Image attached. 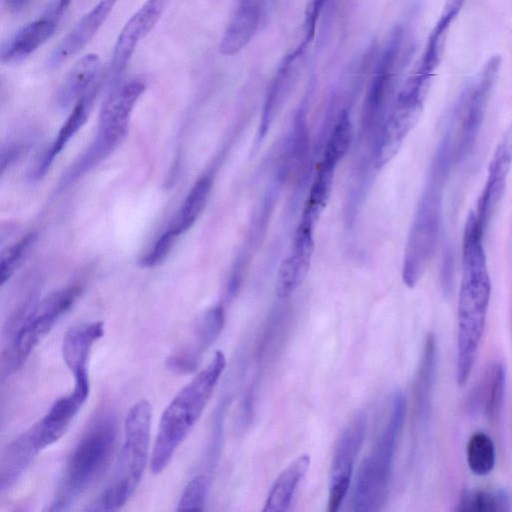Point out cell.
Listing matches in <instances>:
<instances>
[{
    "mask_svg": "<svg viewBox=\"0 0 512 512\" xmlns=\"http://www.w3.org/2000/svg\"><path fill=\"white\" fill-rule=\"evenodd\" d=\"M500 66L497 55L487 60L451 107L412 222L414 228L426 235L440 236L446 186L477 141Z\"/></svg>",
    "mask_w": 512,
    "mask_h": 512,
    "instance_id": "6da1fadb",
    "label": "cell"
},
{
    "mask_svg": "<svg viewBox=\"0 0 512 512\" xmlns=\"http://www.w3.org/2000/svg\"><path fill=\"white\" fill-rule=\"evenodd\" d=\"M485 235L464 228L462 239V279L457 307L456 379L467 383L484 333L491 281L484 248Z\"/></svg>",
    "mask_w": 512,
    "mask_h": 512,
    "instance_id": "7a4b0ae2",
    "label": "cell"
},
{
    "mask_svg": "<svg viewBox=\"0 0 512 512\" xmlns=\"http://www.w3.org/2000/svg\"><path fill=\"white\" fill-rule=\"evenodd\" d=\"M226 358L216 351L209 364L186 384L164 410L155 438L151 470L161 473L201 417L225 369Z\"/></svg>",
    "mask_w": 512,
    "mask_h": 512,
    "instance_id": "3957f363",
    "label": "cell"
},
{
    "mask_svg": "<svg viewBox=\"0 0 512 512\" xmlns=\"http://www.w3.org/2000/svg\"><path fill=\"white\" fill-rule=\"evenodd\" d=\"M117 421L112 412L99 413L73 448L49 511H65L101 478L116 445Z\"/></svg>",
    "mask_w": 512,
    "mask_h": 512,
    "instance_id": "277c9868",
    "label": "cell"
},
{
    "mask_svg": "<svg viewBox=\"0 0 512 512\" xmlns=\"http://www.w3.org/2000/svg\"><path fill=\"white\" fill-rule=\"evenodd\" d=\"M152 408L143 399L135 403L124 422V442L114 473L89 511H117L123 507L139 486L150 445Z\"/></svg>",
    "mask_w": 512,
    "mask_h": 512,
    "instance_id": "5b68a950",
    "label": "cell"
},
{
    "mask_svg": "<svg viewBox=\"0 0 512 512\" xmlns=\"http://www.w3.org/2000/svg\"><path fill=\"white\" fill-rule=\"evenodd\" d=\"M405 408L404 395L401 391L395 392L389 419L357 473L350 502L351 511L377 512L384 505Z\"/></svg>",
    "mask_w": 512,
    "mask_h": 512,
    "instance_id": "8992f818",
    "label": "cell"
},
{
    "mask_svg": "<svg viewBox=\"0 0 512 512\" xmlns=\"http://www.w3.org/2000/svg\"><path fill=\"white\" fill-rule=\"evenodd\" d=\"M82 287L71 285L47 295L27 310L6 330L12 333L3 354V373L20 368L38 343L52 330L57 321L71 309Z\"/></svg>",
    "mask_w": 512,
    "mask_h": 512,
    "instance_id": "52a82bcc",
    "label": "cell"
},
{
    "mask_svg": "<svg viewBox=\"0 0 512 512\" xmlns=\"http://www.w3.org/2000/svg\"><path fill=\"white\" fill-rule=\"evenodd\" d=\"M145 87L142 80L132 79L111 92L99 115L96 138L81 156L85 166L92 169L117 148L127 133L131 113Z\"/></svg>",
    "mask_w": 512,
    "mask_h": 512,
    "instance_id": "ba28073f",
    "label": "cell"
},
{
    "mask_svg": "<svg viewBox=\"0 0 512 512\" xmlns=\"http://www.w3.org/2000/svg\"><path fill=\"white\" fill-rule=\"evenodd\" d=\"M403 31L397 29L379 62L367 91L362 112V133L374 139V148L391 110Z\"/></svg>",
    "mask_w": 512,
    "mask_h": 512,
    "instance_id": "9c48e42d",
    "label": "cell"
},
{
    "mask_svg": "<svg viewBox=\"0 0 512 512\" xmlns=\"http://www.w3.org/2000/svg\"><path fill=\"white\" fill-rule=\"evenodd\" d=\"M365 431V417L358 414L345 426L337 441L330 470L328 512H336L346 496Z\"/></svg>",
    "mask_w": 512,
    "mask_h": 512,
    "instance_id": "30bf717a",
    "label": "cell"
},
{
    "mask_svg": "<svg viewBox=\"0 0 512 512\" xmlns=\"http://www.w3.org/2000/svg\"><path fill=\"white\" fill-rule=\"evenodd\" d=\"M314 226L313 222L300 218L292 249L282 260L276 275L275 292L280 299L290 297L309 272L315 247Z\"/></svg>",
    "mask_w": 512,
    "mask_h": 512,
    "instance_id": "8fae6325",
    "label": "cell"
},
{
    "mask_svg": "<svg viewBox=\"0 0 512 512\" xmlns=\"http://www.w3.org/2000/svg\"><path fill=\"white\" fill-rule=\"evenodd\" d=\"M167 0H146L130 17L117 38L112 54L110 74L115 81L126 69L138 43L154 28Z\"/></svg>",
    "mask_w": 512,
    "mask_h": 512,
    "instance_id": "7c38bea8",
    "label": "cell"
},
{
    "mask_svg": "<svg viewBox=\"0 0 512 512\" xmlns=\"http://www.w3.org/2000/svg\"><path fill=\"white\" fill-rule=\"evenodd\" d=\"M512 165V125L499 141L488 167L484 187L472 209L475 218L488 227L495 210L501 201Z\"/></svg>",
    "mask_w": 512,
    "mask_h": 512,
    "instance_id": "4fadbf2b",
    "label": "cell"
},
{
    "mask_svg": "<svg viewBox=\"0 0 512 512\" xmlns=\"http://www.w3.org/2000/svg\"><path fill=\"white\" fill-rule=\"evenodd\" d=\"M89 392L90 384L74 383L71 393L58 398L48 412L33 425L41 450L57 442L65 434L86 402Z\"/></svg>",
    "mask_w": 512,
    "mask_h": 512,
    "instance_id": "5bb4252c",
    "label": "cell"
},
{
    "mask_svg": "<svg viewBox=\"0 0 512 512\" xmlns=\"http://www.w3.org/2000/svg\"><path fill=\"white\" fill-rule=\"evenodd\" d=\"M224 320L222 305L206 311L195 327L194 342L167 358V368L178 374L193 372L198 367L202 354L220 335Z\"/></svg>",
    "mask_w": 512,
    "mask_h": 512,
    "instance_id": "9a60e30c",
    "label": "cell"
},
{
    "mask_svg": "<svg viewBox=\"0 0 512 512\" xmlns=\"http://www.w3.org/2000/svg\"><path fill=\"white\" fill-rule=\"evenodd\" d=\"M116 2L117 0H99L53 49L46 66L56 68L80 52L105 23Z\"/></svg>",
    "mask_w": 512,
    "mask_h": 512,
    "instance_id": "2e32d148",
    "label": "cell"
},
{
    "mask_svg": "<svg viewBox=\"0 0 512 512\" xmlns=\"http://www.w3.org/2000/svg\"><path fill=\"white\" fill-rule=\"evenodd\" d=\"M104 335L100 321L83 323L67 331L62 342V356L74 380L89 379L87 363L94 343Z\"/></svg>",
    "mask_w": 512,
    "mask_h": 512,
    "instance_id": "e0dca14e",
    "label": "cell"
},
{
    "mask_svg": "<svg viewBox=\"0 0 512 512\" xmlns=\"http://www.w3.org/2000/svg\"><path fill=\"white\" fill-rule=\"evenodd\" d=\"M41 451L34 426L22 432L5 449L0 464V491L9 490Z\"/></svg>",
    "mask_w": 512,
    "mask_h": 512,
    "instance_id": "ac0fdd59",
    "label": "cell"
},
{
    "mask_svg": "<svg viewBox=\"0 0 512 512\" xmlns=\"http://www.w3.org/2000/svg\"><path fill=\"white\" fill-rule=\"evenodd\" d=\"M56 23L57 20L49 16L22 27L2 45L1 61L17 63L27 58L53 35Z\"/></svg>",
    "mask_w": 512,
    "mask_h": 512,
    "instance_id": "d6986e66",
    "label": "cell"
},
{
    "mask_svg": "<svg viewBox=\"0 0 512 512\" xmlns=\"http://www.w3.org/2000/svg\"><path fill=\"white\" fill-rule=\"evenodd\" d=\"M260 20L257 0L238 1V6L228 23L220 43V52L233 55L252 38Z\"/></svg>",
    "mask_w": 512,
    "mask_h": 512,
    "instance_id": "ffe728a7",
    "label": "cell"
},
{
    "mask_svg": "<svg viewBox=\"0 0 512 512\" xmlns=\"http://www.w3.org/2000/svg\"><path fill=\"white\" fill-rule=\"evenodd\" d=\"M301 50L302 48H299L293 55L285 59L268 91L258 129V141L265 138L275 118L282 110L294 79V61L301 53Z\"/></svg>",
    "mask_w": 512,
    "mask_h": 512,
    "instance_id": "44dd1931",
    "label": "cell"
},
{
    "mask_svg": "<svg viewBox=\"0 0 512 512\" xmlns=\"http://www.w3.org/2000/svg\"><path fill=\"white\" fill-rule=\"evenodd\" d=\"M309 465L310 456L302 454L280 473L268 494L264 512H283L289 508L297 486L307 473Z\"/></svg>",
    "mask_w": 512,
    "mask_h": 512,
    "instance_id": "7402d4cb",
    "label": "cell"
},
{
    "mask_svg": "<svg viewBox=\"0 0 512 512\" xmlns=\"http://www.w3.org/2000/svg\"><path fill=\"white\" fill-rule=\"evenodd\" d=\"M100 69V58L95 53L83 56L72 67L63 81L57 95V103L61 108H66L77 102L94 85Z\"/></svg>",
    "mask_w": 512,
    "mask_h": 512,
    "instance_id": "603a6c76",
    "label": "cell"
},
{
    "mask_svg": "<svg viewBox=\"0 0 512 512\" xmlns=\"http://www.w3.org/2000/svg\"><path fill=\"white\" fill-rule=\"evenodd\" d=\"M506 386V372L500 362L492 363L473 395L472 403L481 405L487 419L497 422L502 414Z\"/></svg>",
    "mask_w": 512,
    "mask_h": 512,
    "instance_id": "cb8c5ba5",
    "label": "cell"
},
{
    "mask_svg": "<svg viewBox=\"0 0 512 512\" xmlns=\"http://www.w3.org/2000/svg\"><path fill=\"white\" fill-rule=\"evenodd\" d=\"M436 356V340L434 335L430 333L425 340L413 386L415 414L420 420H424L430 410L431 393L436 369Z\"/></svg>",
    "mask_w": 512,
    "mask_h": 512,
    "instance_id": "d4e9b609",
    "label": "cell"
},
{
    "mask_svg": "<svg viewBox=\"0 0 512 512\" xmlns=\"http://www.w3.org/2000/svg\"><path fill=\"white\" fill-rule=\"evenodd\" d=\"M97 85H94L75 104L73 111L61 127L53 144L43 155L35 170V177L41 178L49 169L55 157L63 150L71 137L81 128L87 119L89 106L95 96Z\"/></svg>",
    "mask_w": 512,
    "mask_h": 512,
    "instance_id": "484cf974",
    "label": "cell"
},
{
    "mask_svg": "<svg viewBox=\"0 0 512 512\" xmlns=\"http://www.w3.org/2000/svg\"><path fill=\"white\" fill-rule=\"evenodd\" d=\"M337 163L322 158L311 184L301 218L316 224L325 208L332 190Z\"/></svg>",
    "mask_w": 512,
    "mask_h": 512,
    "instance_id": "4316f807",
    "label": "cell"
},
{
    "mask_svg": "<svg viewBox=\"0 0 512 512\" xmlns=\"http://www.w3.org/2000/svg\"><path fill=\"white\" fill-rule=\"evenodd\" d=\"M213 176L205 174L193 185L172 225L169 227L178 236L187 231L204 210L212 189Z\"/></svg>",
    "mask_w": 512,
    "mask_h": 512,
    "instance_id": "83f0119b",
    "label": "cell"
},
{
    "mask_svg": "<svg viewBox=\"0 0 512 512\" xmlns=\"http://www.w3.org/2000/svg\"><path fill=\"white\" fill-rule=\"evenodd\" d=\"M466 459L470 471L477 476L488 475L495 465V446L491 437L478 431L473 433L466 446Z\"/></svg>",
    "mask_w": 512,
    "mask_h": 512,
    "instance_id": "f1b7e54d",
    "label": "cell"
},
{
    "mask_svg": "<svg viewBox=\"0 0 512 512\" xmlns=\"http://www.w3.org/2000/svg\"><path fill=\"white\" fill-rule=\"evenodd\" d=\"M459 512H501L510 510V501L505 491L469 490L458 502Z\"/></svg>",
    "mask_w": 512,
    "mask_h": 512,
    "instance_id": "f546056e",
    "label": "cell"
},
{
    "mask_svg": "<svg viewBox=\"0 0 512 512\" xmlns=\"http://www.w3.org/2000/svg\"><path fill=\"white\" fill-rule=\"evenodd\" d=\"M354 129L349 114L344 111L331 131L324 149L323 157L339 163L351 147Z\"/></svg>",
    "mask_w": 512,
    "mask_h": 512,
    "instance_id": "4dcf8cb0",
    "label": "cell"
},
{
    "mask_svg": "<svg viewBox=\"0 0 512 512\" xmlns=\"http://www.w3.org/2000/svg\"><path fill=\"white\" fill-rule=\"evenodd\" d=\"M35 238L36 234L30 233L2 252L0 259L1 285H4L18 268Z\"/></svg>",
    "mask_w": 512,
    "mask_h": 512,
    "instance_id": "1f68e13d",
    "label": "cell"
},
{
    "mask_svg": "<svg viewBox=\"0 0 512 512\" xmlns=\"http://www.w3.org/2000/svg\"><path fill=\"white\" fill-rule=\"evenodd\" d=\"M208 489V479L205 475L193 477L183 490L177 510L201 511L204 509Z\"/></svg>",
    "mask_w": 512,
    "mask_h": 512,
    "instance_id": "d6a6232c",
    "label": "cell"
},
{
    "mask_svg": "<svg viewBox=\"0 0 512 512\" xmlns=\"http://www.w3.org/2000/svg\"><path fill=\"white\" fill-rule=\"evenodd\" d=\"M178 235L170 228L167 229L155 242L153 248L143 258V266L154 267L161 263L170 252Z\"/></svg>",
    "mask_w": 512,
    "mask_h": 512,
    "instance_id": "836d02e7",
    "label": "cell"
},
{
    "mask_svg": "<svg viewBox=\"0 0 512 512\" xmlns=\"http://www.w3.org/2000/svg\"><path fill=\"white\" fill-rule=\"evenodd\" d=\"M325 2L326 0H311L306 17V33L308 39H311L314 35L315 25Z\"/></svg>",
    "mask_w": 512,
    "mask_h": 512,
    "instance_id": "e575fe53",
    "label": "cell"
},
{
    "mask_svg": "<svg viewBox=\"0 0 512 512\" xmlns=\"http://www.w3.org/2000/svg\"><path fill=\"white\" fill-rule=\"evenodd\" d=\"M9 11L18 13L23 11L30 3V0H4Z\"/></svg>",
    "mask_w": 512,
    "mask_h": 512,
    "instance_id": "d590c367",
    "label": "cell"
},
{
    "mask_svg": "<svg viewBox=\"0 0 512 512\" xmlns=\"http://www.w3.org/2000/svg\"><path fill=\"white\" fill-rule=\"evenodd\" d=\"M72 1L73 0H57L51 17L58 20L67 10Z\"/></svg>",
    "mask_w": 512,
    "mask_h": 512,
    "instance_id": "8d00e7d4",
    "label": "cell"
}]
</instances>
